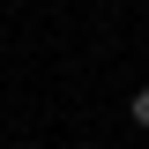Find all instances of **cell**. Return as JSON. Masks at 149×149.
I'll return each mask as SVG.
<instances>
[{"label":"cell","mask_w":149,"mask_h":149,"mask_svg":"<svg viewBox=\"0 0 149 149\" xmlns=\"http://www.w3.org/2000/svg\"><path fill=\"white\" fill-rule=\"evenodd\" d=\"M127 119H134V127H142V134H149V82H142V90H134V97H127Z\"/></svg>","instance_id":"cell-1"}]
</instances>
